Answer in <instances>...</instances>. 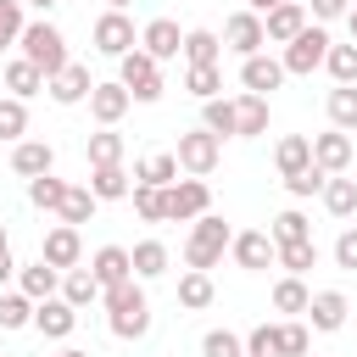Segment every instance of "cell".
Returning <instances> with one entry per match:
<instances>
[{
  "instance_id": "1",
  "label": "cell",
  "mask_w": 357,
  "mask_h": 357,
  "mask_svg": "<svg viewBox=\"0 0 357 357\" xmlns=\"http://www.w3.org/2000/svg\"><path fill=\"white\" fill-rule=\"evenodd\" d=\"M106 324L117 340H139L151 335V301H145V279H128L117 290H106Z\"/></svg>"
},
{
  "instance_id": "2",
  "label": "cell",
  "mask_w": 357,
  "mask_h": 357,
  "mask_svg": "<svg viewBox=\"0 0 357 357\" xmlns=\"http://www.w3.org/2000/svg\"><path fill=\"white\" fill-rule=\"evenodd\" d=\"M234 245V234H229V223L218 218V212H206V218H195L190 223V240H184V262L195 268V273H212L218 262H223V251Z\"/></svg>"
},
{
  "instance_id": "3",
  "label": "cell",
  "mask_w": 357,
  "mask_h": 357,
  "mask_svg": "<svg viewBox=\"0 0 357 357\" xmlns=\"http://www.w3.org/2000/svg\"><path fill=\"white\" fill-rule=\"evenodd\" d=\"M17 45H22V56H28V61H33L45 78H56V73L73 61V56H67V39H61V28H56V22H45V17H39V22H28Z\"/></svg>"
},
{
  "instance_id": "4",
  "label": "cell",
  "mask_w": 357,
  "mask_h": 357,
  "mask_svg": "<svg viewBox=\"0 0 357 357\" xmlns=\"http://www.w3.org/2000/svg\"><path fill=\"white\" fill-rule=\"evenodd\" d=\"M117 84H123L139 106H151V100H162V61L145 56V50H128V56L117 61Z\"/></svg>"
},
{
  "instance_id": "5",
  "label": "cell",
  "mask_w": 357,
  "mask_h": 357,
  "mask_svg": "<svg viewBox=\"0 0 357 357\" xmlns=\"http://www.w3.org/2000/svg\"><path fill=\"white\" fill-rule=\"evenodd\" d=\"M329 45H335V39H329L324 28H312V22H307V28H301V33H296V39L284 45V56H279V61H284V73H296V78H307L312 67H324V56H329Z\"/></svg>"
},
{
  "instance_id": "6",
  "label": "cell",
  "mask_w": 357,
  "mask_h": 357,
  "mask_svg": "<svg viewBox=\"0 0 357 357\" xmlns=\"http://www.w3.org/2000/svg\"><path fill=\"white\" fill-rule=\"evenodd\" d=\"M178 167L190 173V178H206L212 167H218V156H223V139L218 134H206V128H190V134H178Z\"/></svg>"
},
{
  "instance_id": "7",
  "label": "cell",
  "mask_w": 357,
  "mask_h": 357,
  "mask_svg": "<svg viewBox=\"0 0 357 357\" xmlns=\"http://www.w3.org/2000/svg\"><path fill=\"white\" fill-rule=\"evenodd\" d=\"M206 206H212L206 178H178V184H167V223H195V218H206Z\"/></svg>"
},
{
  "instance_id": "8",
  "label": "cell",
  "mask_w": 357,
  "mask_h": 357,
  "mask_svg": "<svg viewBox=\"0 0 357 357\" xmlns=\"http://www.w3.org/2000/svg\"><path fill=\"white\" fill-rule=\"evenodd\" d=\"M223 39H229V50L245 61V56H262L268 28H262V17H257V11H234V17L223 22Z\"/></svg>"
},
{
  "instance_id": "9",
  "label": "cell",
  "mask_w": 357,
  "mask_h": 357,
  "mask_svg": "<svg viewBox=\"0 0 357 357\" xmlns=\"http://www.w3.org/2000/svg\"><path fill=\"white\" fill-rule=\"evenodd\" d=\"M95 50L100 56H128V50H139V39H134V22L123 17V11H106L100 22H95Z\"/></svg>"
},
{
  "instance_id": "10",
  "label": "cell",
  "mask_w": 357,
  "mask_h": 357,
  "mask_svg": "<svg viewBox=\"0 0 357 357\" xmlns=\"http://www.w3.org/2000/svg\"><path fill=\"white\" fill-rule=\"evenodd\" d=\"M39 257H45L56 273H73V268H78V257H84V240H78V229H73V223H56V229L45 234Z\"/></svg>"
},
{
  "instance_id": "11",
  "label": "cell",
  "mask_w": 357,
  "mask_h": 357,
  "mask_svg": "<svg viewBox=\"0 0 357 357\" xmlns=\"http://www.w3.org/2000/svg\"><path fill=\"white\" fill-rule=\"evenodd\" d=\"M234 262L245 268V273H262V268H273L279 262V245H273V234H262V229H245V234H234Z\"/></svg>"
},
{
  "instance_id": "12",
  "label": "cell",
  "mask_w": 357,
  "mask_h": 357,
  "mask_svg": "<svg viewBox=\"0 0 357 357\" xmlns=\"http://www.w3.org/2000/svg\"><path fill=\"white\" fill-rule=\"evenodd\" d=\"M284 78H290V73H284V61H273V56H245V61H240V84H245V95H262V100H268Z\"/></svg>"
},
{
  "instance_id": "13",
  "label": "cell",
  "mask_w": 357,
  "mask_h": 357,
  "mask_svg": "<svg viewBox=\"0 0 357 357\" xmlns=\"http://www.w3.org/2000/svg\"><path fill=\"white\" fill-rule=\"evenodd\" d=\"M89 273L100 279V290H117V284L134 279V251H123V245H100V251L89 257Z\"/></svg>"
},
{
  "instance_id": "14",
  "label": "cell",
  "mask_w": 357,
  "mask_h": 357,
  "mask_svg": "<svg viewBox=\"0 0 357 357\" xmlns=\"http://www.w3.org/2000/svg\"><path fill=\"white\" fill-rule=\"evenodd\" d=\"M45 89H50V100H56V106H78V100H89L95 78H89V67H84V61H67Z\"/></svg>"
},
{
  "instance_id": "15",
  "label": "cell",
  "mask_w": 357,
  "mask_h": 357,
  "mask_svg": "<svg viewBox=\"0 0 357 357\" xmlns=\"http://www.w3.org/2000/svg\"><path fill=\"white\" fill-rule=\"evenodd\" d=\"M128 106H134V95H128L123 84H95V89H89V117H95L100 128H117Z\"/></svg>"
},
{
  "instance_id": "16",
  "label": "cell",
  "mask_w": 357,
  "mask_h": 357,
  "mask_svg": "<svg viewBox=\"0 0 357 357\" xmlns=\"http://www.w3.org/2000/svg\"><path fill=\"white\" fill-rule=\"evenodd\" d=\"M33 329H39V335H50V340H67V335L78 329V307H73V301H61V296H50V301H39V307H33Z\"/></svg>"
},
{
  "instance_id": "17",
  "label": "cell",
  "mask_w": 357,
  "mask_h": 357,
  "mask_svg": "<svg viewBox=\"0 0 357 357\" xmlns=\"http://www.w3.org/2000/svg\"><path fill=\"white\" fill-rule=\"evenodd\" d=\"M139 50H145V56H156V61H173V56L184 50V33H178V22H173V17H156V22H145V33H139Z\"/></svg>"
},
{
  "instance_id": "18",
  "label": "cell",
  "mask_w": 357,
  "mask_h": 357,
  "mask_svg": "<svg viewBox=\"0 0 357 357\" xmlns=\"http://www.w3.org/2000/svg\"><path fill=\"white\" fill-rule=\"evenodd\" d=\"M312 162L335 178V173H346L351 167V134H340V128H329V134H312Z\"/></svg>"
},
{
  "instance_id": "19",
  "label": "cell",
  "mask_w": 357,
  "mask_h": 357,
  "mask_svg": "<svg viewBox=\"0 0 357 357\" xmlns=\"http://www.w3.org/2000/svg\"><path fill=\"white\" fill-rule=\"evenodd\" d=\"M262 28H268L273 45H290V39L307 28V6H301V0H284V6H273V11L262 17Z\"/></svg>"
},
{
  "instance_id": "20",
  "label": "cell",
  "mask_w": 357,
  "mask_h": 357,
  "mask_svg": "<svg viewBox=\"0 0 357 357\" xmlns=\"http://www.w3.org/2000/svg\"><path fill=\"white\" fill-rule=\"evenodd\" d=\"M56 167V151L45 145V139H17V151H11V173H22V178H45Z\"/></svg>"
},
{
  "instance_id": "21",
  "label": "cell",
  "mask_w": 357,
  "mask_h": 357,
  "mask_svg": "<svg viewBox=\"0 0 357 357\" xmlns=\"http://www.w3.org/2000/svg\"><path fill=\"white\" fill-rule=\"evenodd\" d=\"M134 184H151V190L178 184V156H173V151H151V156H139V162H134Z\"/></svg>"
},
{
  "instance_id": "22",
  "label": "cell",
  "mask_w": 357,
  "mask_h": 357,
  "mask_svg": "<svg viewBox=\"0 0 357 357\" xmlns=\"http://www.w3.org/2000/svg\"><path fill=\"white\" fill-rule=\"evenodd\" d=\"M346 312H351V301H346L340 290H318V296H312V307H307L312 329H324V335H335V329L346 324Z\"/></svg>"
},
{
  "instance_id": "23",
  "label": "cell",
  "mask_w": 357,
  "mask_h": 357,
  "mask_svg": "<svg viewBox=\"0 0 357 357\" xmlns=\"http://www.w3.org/2000/svg\"><path fill=\"white\" fill-rule=\"evenodd\" d=\"M17 284H22V296H28V301H50V296L61 290V273L39 257V262H28V268L17 273Z\"/></svg>"
},
{
  "instance_id": "24",
  "label": "cell",
  "mask_w": 357,
  "mask_h": 357,
  "mask_svg": "<svg viewBox=\"0 0 357 357\" xmlns=\"http://www.w3.org/2000/svg\"><path fill=\"white\" fill-rule=\"evenodd\" d=\"M45 84H50V78H45V73H39V67H33L28 56H17V61H6V89H11L17 100H28V95H39Z\"/></svg>"
},
{
  "instance_id": "25",
  "label": "cell",
  "mask_w": 357,
  "mask_h": 357,
  "mask_svg": "<svg viewBox=\"0 0 357 357\" xmlns=\"http://www.w3.org/2000/svg\"><path fill=\"white\" fill-rule=\"evenodd\" d=\"M89 195H95V201H123V195H134L123 162H117V167H89Z\"/></svg>"
},
{
  "instance_id": "26",
  "label": "cell",
  "mask_w": 357,
  "mask_h": 357,
  "mask_svg": "<svg viewBox=\"0 0 357 357\" xmlns=\"http://www.w3.org/2000/svg\"><path fill=\"white\" fill-rule=\"evenodd\" d=\"M218 56H223V45H218L212 28H190L184 33V61L190 67H218Z\"/></svg>"
},
{
  "instance_id": "27",
  "label": "cell",
  "mask_w": 357,
  "mask_h": 357,
  "mask_svg": "<svg viewBox=\"0 0 357 357\" xmlns=\"http://www.w3.org/2000/svg\"><path fill=\"white\" fill-rule=\"evenodd\" d=\"M273 162H279V173L290 178V173H301V167H312V139L307 134H284L279 139V151H273Z\"/></svg>"
},
{
  "instance_id": "28",
  "label": "cell",
  "mask_w": 357,
  "mask_h": 357,
  "mask_svg": "<svg viewBox=\"0 0 357 357\" xmlns=\"http://www.w3.org/2000/svg\"><path fill=\"white\" fill-rule=\"evenodd\" d=\"M234 117H240V139L268 134V100H262V95H240V100H234Z\"/></svg>"
},
{
  "instance_id": "29",
  "label": "cell",
  "mask_w": 357,
  "mask_h": 357,
  "mask_svg": "<svg viewBox=\"0 0 357 357\" xmlns=\"http://www.w3.org/2000/svg\"><path fill=\"white\" fill-rule=\"evenodd\" d=\"M95 296H106V290H100V279H95L89 268H73V273H61V301H73V307H89Z\"/></svg>"
},
{
  "instance_id": "30",
  "label": "cell",
  "mask_w": 357,
  "mask_h": 357,
  "mask_svg": "<svg viewBox=\"0 0 357 357\" xmlns=\"http://www.w3.org/2000/svg\"><path fill=\"white\" fill-rule=\"evenodd\" d=\"M329 123H335L340 134L357 128V84H335V89H329Z\"/></svg>"
},
{
  "instance_id": "31",
  "label": "cell",
  "mask_w": 357,
  "mask_h": 357,
  "mask_svg": "<svg viewBox=\"0 0 357 357\" xmlns=\"http://www.w3.org/2000/svg\"><path fill=\"white\" fill-rule=\"evenodd\" d=\"M201 128H206V134H218V139H223V134H240L234 100H223V95H218V100H206V106H201Z\"/></svg>"
},
{
  "instance_id": "32",
  "label": "cell",
  "mask_w": 357,
  "mask_h": 357,
  "mask_svg": "<svg viewBox=\"0 0 357 357\" xmlns=\"http://www.w3.org/2000/svg\"><path fill=\"white\" fill-rule=\"evenodd\" d=\"M67 190H73V184H61L56 173H45V178H28V201H33L39 212H61Z\"/></svg>"
},
{
  "instance_id": "33",
  "label": "cell",
  "mask_w": 357,
  "mask_h": 357,
  "mask_svg": "<svg viewBox=\"0 0 357 357\" xmlns=\"http://www.w3.org/2000/svg\"><path fill=\"white\" fill-rule=\"evenodd\" d=\"M167 273V245L162 240H139L134 245V279H162Z\"/></svg>"
},
{
  "instance_id": "34",
  "label": "cell",
  "mask_w": 357,
  "mask_h": 357,
  "mask_svg": "<svg viewBox=\"0 0 357 357\" xmlns=\"http://www.w3.org/2000/svg\"><path fill=\"white\" fill-rule=\"evenodd\" d=\"M212 296H218V290H212V273H195V268H190V273L178 279V307L201 312V307H212Z\"/></svg>"
},
{
  "instance_id": "35",
  "label": "cell",
  "mask_w": 357,
  "mask_h": 357,
  "mask_svg": "<svg viewBox=\"0 0 357 357\" xmlns=\"http://www.w3.org/2000/svg\"><path fill=\"white\" fill-rule=\"evenodd\" d=\"M273 307L296 318V312H307V307H312V290H307V284H301L296 273H284V279L273 284Z\"/></svg>"
},
{
  "instance_id": "36",
  "label": "cell",
  "mask_w": 357,
  "mask_h": 357,
  "mask_svg": "<svg viewBox=\"0 0 357 357\" xmlns=\"http://www.w3.org/2000/svg\"><path fill=\"white\" fill-rule=\"evenodd\" d=\"M324 206H329V218H351L357 212V178H329L324 184Z\"/></svg>"
},
{
  "instance_id": "37",
  "label": "cell",
  "mask_w": 357,
  "mask_h": 357,
  "mask_svg": "<svg viewBox=\"0 0 357 357\" xmlns=\"http://www.w3.org/2000/svg\"><path fill=\"white\" fill-rule=\"evenodd\" d=\"M33 307H39V301H28L22 290H6V296H0V329H28V324H33Z\"/></svg>"
},
{
  "instance_id": "38",
  "label": "cell",
  "mask_w": 357,
  "mask_h": 357,
  "mask_svg": "<svg viewBox=\"0 0 357 357\" xmlns=\"http://www.w3.org/2000/svg\"><path fill=\"white\" fill-rule=\"evenodd\" d=\"M117 162H123V134H112V128L89 134V167H117Z\"/></svg>"
},
{
  "instance_id": "39",
  "label": "cell",
  "mask_w": 357,
  "mask_h": 357,
  "mask_svg": "<svg viewBox=\"0 0 357 357\" xmlns=\"http://www.w3.org/2000/svg\"><path fill=\"white\" fill-rule=\"evenodd\" d=\"M95 206H100V201L89 195V184H73V190H67V201H61V223H73V229H78V223H89V218H95Z\"/></svg>"
},
{
  "instance_id": "40",
  "label": "cell",
  "mask_w": 357,
  "mask_h": 357,
  "mask_svg": "<svg viewBox=\"0 0 357 357\" xmlns=\"http://www.w3.org/2000/svg\"><path fill=\"white\" fill-rule=\"evenodd\" d=\"M268 234H273V245H296V240H312V229H307V218H301L296 206H284V212L273 218V229H268Z\"/></svg>"
},
{
  "instance_id": "41",
  "label": "cell",
  "mask_w": 357,
  "mask_h": 357,
  "mask_svg": "<svg viewBox=\"0 0 357 357\" xmlns=\"http://www.w3.org/2000/svg\"><path fill=\"white\" fill-rule=\"evenodd\" d=\"M279 268L284 273H307V268H318V240H296V245H279Z\"/></svg>"
},
{
  "instance_id": "42",
  "label": "cell",
  "mask_w": 357,
  "mask_h": 357,
  "mask_svg": "<svg viewBox=\"0 0 357 357\" xmlns=\"http://www.w3.org/2000/svg\"><path fill=\"white\" fill-rule=\"evenodd\" d=\"M324 67H329L335 84H357V39H351V45H329Z\"/></svg>"
},
{
  "instance_id": "43",
  "label": "cell",
  "mask_w": 357,
  "mask_h": 357,
  "mask_svg": "<svg viewBox=\"0 0 357 357\" xmlns=\"http://www.w3.org/2000/svg\"><path fill=\"white\" fill-rule=\"evenodd\" d=\"M22 134H28V106H22L17 95H0V139L17 145Z\"/></svg>"
},
{
  "instance_id": "44",
  "label": "cell",
  "mask_w": 357,
  "mask_h": 357,
  "mask_svg": "<svg viewBox=\"0 0 357 357\" xmlns=\"http://www.w3.org/2000/svg\"><path fill=\"white\" fill-rule=\"evenodd\" d=\"M184 89H190V95L206 106V100H218V89H223V73H218V67H190V73H184Z\"/></svg>"
},
{
  "instance_id": "45",
  "label": "cell",
  "mask_w": 357,
  "mask_h": 357,
  "mask_svg": "<svg viewBox=\"0 0 357 357\" xmlns=\"http://www.w3.org/2000/svg\"><path fill=\"white\" fill-rule=\"evenodd\" d=\"M134 212L145 223H167V190H151V184H134Z\"/></svg>"
},
{
  "instance_id": "46",
  "label": "cell",
  "mask_w": 357,
  "mask_h": 357,
  "mask_svg": "<svg viewBox=\"0 0 357 357\" xmlns=\"http://www.w3.org/2000/svg\"><path fill=\"white\" fill-rule=\"evenodd\" d=\"M201 357H245V340L234 329H206L201 335Z\"/></svg>"
},
{
  "instance_id": "47",
  "label": "cell",
  "mask_w": 357,
  "mask_h": 357,
  "mask_svg": "<svg viewBox=\"0 0 357 357\" xmlns=\"http://www.w3.org/2000/svg\"><path fill=\"white\" fill-rule=\"evenodd\" d=\"M324 184H329V173H324V167H318V162H312V167H301V173H290V178H284V190H290V195H296V201H307V195H324Z\"/></svg>"
},
{
  "instance_id": "48",
  "label": "cell",
  "mask_w": 357,
  "mask_h": 357,
  "mask_svg": "<svg viewBox=\"0 0 357 357\" xmlns=\"http://www.w3.org/2000/svg\"><path fill=\"white\" fill-rule=\"evenodd\" d=\"M307 346H312V335H307V324H279V357H307Z\"/></svg>"
},
{
  "instance_id": "49",
  "label": "cell",
  "mask_w": 357,
  "mask_h": 357,
  "mask_svg": "<svg viewBox=\"0 0 357 357\" xmlns=\"http://www.w3.org/2000/svg\"><path fill=\"white\" fill-rule=\"evenodd\" d=\"M245 357H279V324H257L245 335Z\"/></svg>"
},
{
  "instance_id": "50",
  "label": "cell",
  "mask_w": 357,
  "mask_h": 357,
  "mask_svg": "<svg viewBox=\"0 0 357 357\" xmlns=\"http://www.w3.org/2000/svg\"><path fill=\"white\" fill-rule=\"evenodd\" d=\"M22 28H28V22H22V0H0V50L17 45Z\"/></svg>"
},
{
  "instance_id": "51",
  "label": "cell",
  "mask_w": 357,
  "mask_h": 357,
  "mask_svg": "<svg viewBox=\"0 0 357 357\" xmlns=\"http://www.w3.org/2000/svg\"><path fill=\"white\" fill-rule=\"evenodd\" d=\"M335 262L357 273V229H340V240H335Z\"/></svg>"
},
{
  "instance_id": "52",
  "label": "cell",
  "mask_w": 357,
  "mask_h": 357,
  "mask_svg": "<svg viewBox=\"0 0 357 357\" xmlns=\"http://www.w3.org/2000/svg\"><path fill=\"white\" fill-rule=\"evenodd\" d=\"M351 11V0H312V17L318 22H335V17H346Z\"/></svg>"
},
{
  "instance_id": "53",
  "label": "cell",
  "mask_w": 357,
  "mask_h": 357,
  "mask_svg": "<svg viewBox=\"0 0 357 357\" xmlns=\"http://www.w3.org/2000/svg\"><path fill=\"white\" fill-rule=\"evenodd\" d=\"M11 273H22V268H17V262H11V251H0V284H6V279H11Z\"/></svg>"
},
{
  "instance_id": "54",
  "label": "cell",
  "mask_w": 357,
  "mask_h": 357,
  "mask_svg": "<svg viewBox=\"0 0 357 357\" xmlns=\"http://www.w3.org/2000/svg\"><path fill=\"white\" fill-rule=\"evenodd\" d=\"M273 6H284V0H251V11H257V17H268Z\"/></svg>"
},
{
  "instance_id": "55",
  "label": "cell",
  "mask_w": 357,
  "mask_h": 357,
  "mask_svg": "<svg viewBox=\"0 0 357 357\" xmlns=\"http://www.w3.org/2000/svg\"><path fill=\"white\" fill-rule=\"evenodd\" d=\"M22 6H33V11H50V6H61V0H22Z\"/></svg>"
},
{
  "instance_id": "56",
  "label": "cell",
  "mask_w": 357,
  "mask_h": 357,
  "mask_svg": "<svg viewBox=\"0 0 357 357\" xmlns=\"http://www.w3.org/2000/svg\"><path fill=\"white\" fill-rule=\"evenodd\" d=\"M346 22H351V39H357V6H351V11H346Z\"/></svg>"
},
{
  "instance_id": "57",
  "label": "cell",
  "mask_w": 357,
  "mask_h": 357,
  "mask_svg": "<svg viewBox=\"0 0 357 357\" xmlns=\"http://www.w3.org/2000/svg\"><path fill=\"white\" fill-rule=\"evenodd\" d=\"M106 6H112V11H123V6H134V0H106Z\"/></svg>"
},
{
  "instance_id": "58",
  "label": "cell",
  "mask_w": 357,
  "mask_h": 357,
  "mask_svg": "<svg viewBox=\"0 0 357 357\" xmlns=\"http://www.w3.org/2000/svg\"><path fill=\"white\" fill-rule=\"evenodd\" d=\"M0 251H11V240H6V223H0Z\"/></svg>"
},
{
  "instance_id": "59",
  "label": "cell",
  "mask_w": 357,
  "mask_h": 357,
  "mask_svg": "<svg viewBox=\"0 0 357 357\" xmlns=\"http://www.w3.org/2000/svg\"><path fill=\"white\" fill-rule=\"evenodd\" d=\"M56 357H89V351H56Z\"/></svg>"
}]
</instances>
